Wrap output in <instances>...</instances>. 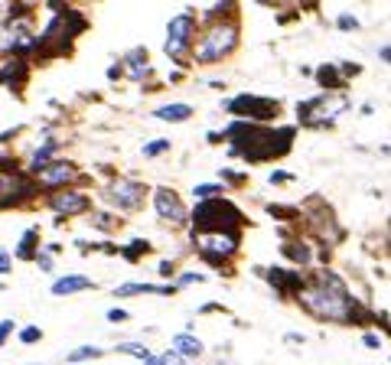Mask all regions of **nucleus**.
<instances>
[{
    "mask_svg": "<svg viewBox=\"0 0 391 365\" xmlns=\"http://www.w3.org/2000/svg\"><path fill=\"white\" fill-rule=\"evenodd\" d=\"M297 300H300V306H303L306 313H313L316 320H330V323L366 320V316H362V306L349 297L346 284L330 271L316 274V277L297 294Z\"/></svg>",
    "mask_w": 391,
    "mask_h": 365,
    "instance_id": "1",
    "label": "nucleus"
},
{
    "mask_svg": "<svg viewBox=\"0 0 391 365\" xmlns=\"http://www.w3.org/2000/svg\"><path fill=\"white\" fill-rule=\"evenodd\" d=\"M225 137L231 140V153L235 157H245L251 163L261 160H274V157H284L294 144V128L284 131H271V128H258V124H248V121H235Z\"/></svg>",
    "mask_w": 391,
    "mask_h": 365,
    "instance_id": "2",
    "label": "nucleus"
},
{
    "mask_svg": "<svg viewBox=\"0 0 391 365\" xmlns=\"http://www.w3.org/2000/svg\"><path fill=\"white\" fill-rule=\"evenodd\" d=\"M193 225L196 232H239L245 225V215L239 213V205L225 199H203L193 209Z\"/></svg>",
    "mask_w": 391,
    "mask_h": 365,
    "instance_id": "3",
    "label": "nucleus"
},
{
    "mask_svg": "<svg viewBox=\"0 0 391 365\" xmlns=\"http://www.w3.org/2000/svg\"><path fill=\"white\" fill-rule=\"evenodd\" d=\"M235 46H239V26L235 23H212L203 33L199 46H196V59L199 62H219V59H225Z\"/></svg>",
    "mask_w": 391,
    "mask_h": 365,
    "instance_id": "4",
    "label": "nucleus"
},
{
    "mask_svg": "<svg viewBox=\"0 0 391 365\" xmlns=\"http://www.w3.org/2000/svg\"><path fill=\"white\" fill-rule=\"evenodd\" d=\"M196 248L205 261L222 264L239 251V232H196Z\"/></svg>",
    "mask_w": 391,
    "mask_h": 365,
    "instance_id": "5",
    "label": "nucleus"
},
{
    "mask_svg": "<svg viewBox=\"0 0 391 365\" xmlns=\"http://www.w3.org/2000/svg\"><path fill=\"white\" fill-rule=\"evenodd\" d=\"M346 98H313V102H300V121L310 128H326L346 111Z\"/></svg>",
    "mask_w": 391,
    "mask_h": 365,
    "instance_id": "6",
    "label": "nucleus"
},
{
    "mask_svg": "<svg viewBox=\"0 0 391 365\" xmlns=\"http://www.w3.org/2000/svg\"><path fill=\"white\" fill-rule=\"evenodd\" d=\"M225 108H229L231 114H239V118H251V124H255V121L274 118V114L281 111V104L274 102V98H261V95H239V98H231Z\"/></svg>",
    "mask_w": 391,
    "mask_h": 365,
    "instance_id": "7",
    "label": "nucleus"
},
{
    "mask_svg": "<svg viewBox=\"0 0 391 365\" xmlns=\"http://www.w3.org/2000/svg\"><path fill=\"white\" fill-rule=\"evenodd\" d=\"M193 26L196 20L189 13H179V17L170 20L167 26V43H163V52L170 56V59H183L189 49V40H193Z\"/></svg>",
    "mask_w": 391,
    "mask_h": 365,
    "instance_id": "8",
    "label": "nucleus"
},
{
    "mask_svg": "<svg viewBox=\"0 0 391 365\" xmlns=\"http://www.w3.org/2000/svg\"><path fill=\"white\" fill-rule=\"evenodd\" d=\"M26 196H33V186L26 183V176H20L17 170H10L7 163L0 160V209L4 205H17Z\"/></svg>",
    "mask_w": 391,
    "mask_h": 365,
    "instance_id": "9",
    "label": "nucleus"
},
{
    "mask_svg": "<svg viewBox=\"0 0 391 365\" xmlns=\"http://www.w3.org/2000/svg\"><path fill=\"white\" fill-rule=\"evenodd\" d=\"M153 209L163 222H173V225H183L186 222V205L173 189H157L153 193Z\"/></svg>",
    "mask_w": 391,
    "mask_h": 365,
    "instance_id": "10",
    "label": "nucleus"
},
{
    "mask_svg": "<svg viewBox=\"0 0 391 365\" xmlns=\"http://www.w3.org/2000/svg\"><path fill=\"white\" fill-rule=\"evenodd\" d=\"M108 199L118 209H137V205L144 203V186L134 183V179H118V183L108 186Z\"/></svg>",
    "mask_w": 391,
    "mask_h": 365,
    "instance_id": "11",
    "label": "nucleus"
},
{
    "mask_svg": "<svg viewBox=\"0 0 391 365\" xmlns=\"http://www.w3.org/2000/svg\"><path fill=\"white\" fill-rule=\"evenodd\" d=\"M49 209L59 215H78L88 209V199L82 193H76V189H59V193L49 196Z\"/></svg>",
    "mask_w": 391,
    "mask_h": 365,
    "instance_id": "12",
    "label": "nucleus"
},
{
    "mask_svg": "<svg viewBox=\"0 0 391 365\" xmlns=\"http://www.w3.org/2000/svg\"><path fill=\"white\" fill-rule=\"evenodd\" d=\"M72 163L68 160H52L46 170H40V186H66L68 179H72Z\"/></svg>",
    "mask_w": 391,
    "mask_h": 365,
    "instance_id": "13",
    "label": "nucleus"
},
{
    "mask_svg": "<svg viewBox=\"0 0 391 365\" xmlns=\"http://www.w3.org/2000/svg\"><path fill=\"white\" fill-rule=\"evenodd\" d=\"M267 280H271V284H274V287H277V290H284V294H294V297H297L300 290L306 287V284L297 277V274L277 271V268H271V271H267Z\"/></svg>",
    "mask_w": 391,
    "mask_h": 365,
    "instance_id": "14",
    "label": "nucleus"
},
{
    "mask_svg": "<svg viewBox=\"0 0 391 365\" xmlns=\"http://www.w3.org/2000/svg\"><path fill=\"white\" fill-rule=\"evenodd\" d=\"M92 287V280L85 274H68V277H59L52 284V294L56 297H68V294H78V290H88Z\"/></svg>",
    "mask_w": 391,
    "mask_h": 365,
    "instance_id": "15",
    "label": "nucleus"
},
{
    "mask_svg": "<svg viewBox=\"0 0 391 365\" xmlns=\"http://www.w3.org/2000/svg\"><path fill=\"white\" fill-rule=\"evenodd\" d=\"M173 352H179L183 359H196L203 356V342L196 340V336H189V333H179V336H173Z\"/></svg>",
    "mask_w": 391,
    "mask_h": 365,
    "instance_id": "16",
    "label": "nucleus"
},
{
    "mask_svg": "<svg viewBox=\"0 0 391 365\" xmlns=\"http://www.w3.org/2000/svg\"><path fill=\"white\" fill-rule=\"evenodd\" d=\"M176 287H157V284H121L114 287V297H137V294H173Z\"/></svg>",
    "mask_w": 391,
    "mask_h": 365,
    "instance_id": "17",
    "label": "nucleus"
},
{
    "mask_svg": "<svg viewBox=\"0 0 391 365\" xmlns=\"http://www.w3.org/2000/svg\"><path fill=\"white\" fill-rule=\"evenodd\" d=\"M153 118H160V121H189V118H193V108H189V104H163V108L153 111Z\"/></svg>",
    "mask_w": 391,
    "mask_h": 365,
    "instance_id": "18",
    "label": "nucleus"
},
{
    "mask_svg": "<svg viewBox=\"0 0 391 365\" xmlns=\"http://www.w3.org/2000/svg\"><path fill=\"white\" fill-rule=\"evenodd\" d=\"M128 68H131V76L134 78H144L147 72H150V66H147V52L144 49H134L128 56Z\"/></svg>",
    "mask_w": 391,
    "mask_h": 365,
    "instance_id": "19",
    "label": "nucleus"
},
{
    "mask_svg": "<svg viewBox=\"0 0 391 365\" xmlns=\"http://www.w3.org/2000/svg\"><path fill=\"white\" fill-rule=\"evenodd\" d=\"M23 78H26L23 62H10V66L4 68V72H0V82H4V85H20Z\"/></svg>",
    "mask_w": 391,
    "mask_h": 365,
    "instance_id": "20",
    "label": "nucleus"
},
{
    "mask_svg": "<svg viewBox=\"0 0 391 365\" xmlns=\"http://www.w3.org/2000/svg\"><path fill=\"white\" fill-rule=\"evenodd\" d=\"M284 255H287L290 261L306 264V261H310V248H306L303 241H287V245H284Z\"/></svg>",
    "mask_w": 391,
    "mask_h": 365,
    "instance_id": "21",
    "label": "nucleus"
},
{
    "mask_svg": "<svg viewBox=\"0 0 391 365\" xmlns=\"http://www.w3.org/2000/svg\"><path fill=\"white\" fill-rule=\"evenodd\" d=\"M88 359H102V349L98 346H78L66 356V362H88Z\"/></svg>",
    "mask_w": 391,
    "mask_h": 365,
    "instance_id": "22",
    "label": "nucleus"
},
{
    "mask_svg": "<svg viewBox=\"0 0 391 365\" xmlns=\"http://www.w3.org/2000/svg\"><path fill=\"white\" fill-rule=\"evenodd\" d=\"M118 352H128V356H137V359H140V362H147V359L153 356V352L144 346V342H134V340H128V342H118Z\"/></svg>",
    "mask_w": 391,
    "mask_h": 365,
    "instance_id": "23",
    "label": "nucleus"
},
{
    "mask_svg": "<svg viewBox=\"0 0 391 365\" xmlns=\"http://www.w3.org/2000/svg\"><path fill=\"white\" fill-rule=\"evenodd\" d=\"M49 157H52V144H46V147H40V150H36L33 153V160H30V167H33V170L36 173H40V170H46V167H49Z\"/></svg>",
    "mask_w": 391,
    "mask_h": 365,
    "instance_id": "24",
    "label": "nucleus"
},
{
    "mask_svg": "<svg viewBox=\"0 0 391 365\" xmlns=\"http://www.w3.org/2000/svg\"><path fill=\"white\" fill-rule=\"evenodd\" d=\"M316 76H320V85H326V88H339V85H342L339 72H336L332 66H323L320 72H316Z\"/></svg>",
    "mask_w": 391,
    "mask_h": 365,
    "instance_id": "25",
    "label": "nucleus"
},
{
    "mask_svg": "<svg viewBox=\"0 0 391 365\" xmlns=\"http://www.w3.org/2000/svg\"><path fill=\"white\" fill-rule=\"evenodd\" d=\"M36 238H40V235H36V229H30V232H26V235H23V241L17 245V258H33Z\"/></svg>",
    "mask_w": 391,
    "mask_h": 365,
    "instance_id": "26",
    "label": "nucleus"
},
{
    "mask_svg": "<svg viewBox=\"0 0 391 365\" xmlns=\"http://www.w3.org/2000/svg\"><path fill=\"white\" fill-rule=\"evenodd\" d=\"M193 193H196V199H219L222 186L219 183H203V186H196Z\"/></svg>",
    "mask_w": 391,
    "mask_h": 365,
    "instance_id": "27",
    "label": "nucleus"
},
{
    "mask_svg": "<svg viewBox=\"0 0 391 365\" xmlns=\"http://www.w3.org/2000/svg\"><path fill=\"white\" fill-rule=\"evenodd\" d=\"M43 340V330L40 326H26V330H20V342H26V346H33V342Z\"/></svg>",
    "mask_w": 391,
    "mask_h": 365,
    "instance_id": "28",
    "label": "nucleus"
},
{
    "mask_svg": "<svg viewBox=\"0 0 391 365\" xmlns=\"http://www.w3.org/2000/svg\"><path fill=\"white\" fill-rule=\"evenodd\" d=\"M167 150H170V140H150V144H144V157H160Z\"/></svg>",
    "mask_w": 391,
    "mask_h": 365,
    "instance_id": "29",
    "label": "nucleus"
},
{
    "mask_svg": "<svg viewBox=\"0 0 391 365\" xmlns=\"http://www.w3.org/2000/svg\"><path fill=\"white\" fill-rule=\"evenodd\" d=\"M147 241H134V245H128L124 248V258H128V261H137V258H140V251H147Z\"/></svg>",
    "mask_w": 391,
    "mask_h": 365,
    "instance_id": "30",
    "label": "nucleus"
},
{
    "mask_svg": "<svg viewBox=\"0 0 391 365\" xmlns=\"http://www.w3.org/2000/svg\"><path fill=\"white\" fill-rule=\"evenodd\" d=\"M267 213H271L274 219H277V215H281V219H294L297 209H287V205H267Z\"/></svg>",
    "mask_w": 391,
    "mask_h": 365,
    "instance_id": "31",
    "label": "nucleus"
},
{
    "mask_svg": "<svg viewBox=\"0 0 391 365\" xmlns=\"http://www.w3.org/2000/svg\"><path fill=\"white\" fill-rule=\"evenodd\" d=\"M160 365H186V359L170 349V352H163V356H160Z\"/></svg>",
    "mask_w": 391,
    "mask_h": 365,
    "instance_id": "32",
    "label": "nucleus"
},
{
    "mask_svg": "<svg viewBox=\"0 0 391 365\" xmlns=\"http://www.w3.org/2000/svg\"><path fill=\"white\" fill-rule=\"evenodd\" d=\"M203 274H196V271H189V274H183V277H179V284L176 287H186V284H203Z\"/></svg>",
    "mask_w": 391,
    "mask_h": 365,
    "instance_id": "33",
    "label": "nucleus"
},
{
    "mask_svg": "<svg viewBox=\"0 0 391 365\" xmlns=\"http://www.w3.org/2000/svg\"><path fill=\"white\" fill-rule=\"evenodd\" d=\"M336 23H339L342 30H359V20H356V17H349V13H342V17L336 20Z\"/></svg>",
    "mask_w": 391,
    "mask_h": 365,
    "instance_id": "34",
    "label": "nucleus"
},
{
    "mask_svg": "<svg viewBox=\"0 0 391 365\" xmlns=\"http://www.w3.org/2000/svg\"><path fill=\"white\" fill-rule=\"evenodd\" d=\"M362 342H366L368 349H382V336H375V333H366V336H362Z\"/></svg>",
    "mask_w": 391,
    "mask_h": 365,
    "instance_id": "35",
    "label": "nucleus"
},
{
    "mask_svg": "<svg viewBox=\"0 0 391 365\" xmlns=\"http://www.w3.org/2000/svg\"><path fill=\"white\" fill-rule=\"evenodd\" d=\"M10 333H13V320H4V323H0V346L7 342Z\"/></svg>",
    "mask_w": 391,
    "mask_h": 365,
    "instance_id": "36",
    "label": "nucleus"
},
{
    "mask_svg": "<svg viewBox=\"0 0 391 365\" xmlns=\"http://www.w3.org/2000/svg\"><path fill=\"white\" fill-rule=\"evenodd\" d=\"M108 320L111 323H124L128 320V310H118V306H114V310H108Z\"/></svg>",
    "mask_w": 391,
    "mask_h": 365,
    "instance_id": "37",
    "label": "nucleus"
},
{
    "mask_svg": "<svg viewBox=\"0 0 391 365\" xmlns=\"http://www.w3.org/2000/svg\"><path fill=\"white\" fill-rule=\"evenodd\" d=\"M0 274H10V255L0 248Z\"/></svg>",
    "mask_w": 391,
    "mask_h": 365,
    "instance_id": "38",
    "label": "nucleus"
},
{
    "mask_svg": "<svg viewBox=\"0 0 391 365\" xmlns=\"http://www.w3.org/2000/svg\"><path fill=\"white\" fill-rule=\"evenodd\" d=\"M290 179V173H284V170H274L271 173V183H287Z\"/></svg>",
    "mask_w": 391,
    "mask_h": 365,
    "instance_id": "39",
    "label": "nucleus"
},
{
    "mask_svg": "<svg viewBox=\"0 0 391 365\" xmlns=\"http://www.w3.org/2000/svg\"><path fill=\"white\" fill-rule=\"evenodd\" d=\"M36 261H40V268H43V271H52V258L49 255H40Z\"/></svg>",
    "mask_w": 391,
    "mask_h": 365,
    "instance_id": "40",
    "label": "nucleus"
},
{
    "mask_svg": "<svg viewBox=\"0 0 391 365\" xmlns=\"http://www.w3.org/2000/svg\"><path fill=\"white\" fill-rule=\"evenodd\" d=\"M160 274H173V261H163L160 264Z\"/></svg>",
    "mask_w": 391,
    "mask_h": 365,
    "instance_id": "41",
    "label": "nucleus"
},
{
    "mask_svg": "<svg viewBox=\"0 0 391 365\" xmlns=\"http://www.w3.org/2000/svg\"><path fill=\"white\" fill-rule=\"evenodd\" d=\"M140 365H160V356H150L147 362H140Z\"/></svg>",
    "mask_w": 391,
    "mask_h": 365,
    "instance_id": "42",
    "label": "nucleus"
},
{
    "mask_svg": "<svg viewBox=\"0 0 391 365\" xmlns=\"http://www.w3.org/2000/svg\"><path fill=\"white\" fill-rule=\"evenodd\" d=\"M382 59H385V62H391V46H385V49H382Z\"/></svg>",
    "mask_w": 391,
    "mask_h": 365,
    "instance_id": "43",
    "label": "nucleus"
}]
</instances>
